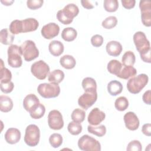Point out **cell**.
<instances>
[{
  "label": "cell",
  "mask_w": 151,
  "mask_h": 151,
  "mask_svg": "<svg viewBox=\"0 0 151 151\" xmlns=\"http://www.w3.org/2000/svg\"><path fill=\"white\" fill-rule=\"evenodd\" d=\"M81 4L82 6L86 9H90L94 8V5L89 1H81Z\"/></svg>",
  "instance_id": "cell-47"
},
{
  "label": "cell",
  "mask_w": 151,
  "mask_h": 151,
  "mask_svg": "<svg viewBox=\"0 0 151 151\" xmlns=\"http://www.w3.org/2000/svg\"><path fill=\"white\" fill-rule=\"evenodd\" d=\"M40 139V130L39 127L35 124H29L25 129L24 136L25 143L30 147L36 146Z\"/></svg>",
  "instance_id": "cell-7"
},
{
  "label": "cell",
  "mask_w": 151,
  "mask_h": 151,
  "mask_svg": "<svg viewBox=\"0 0 151 151\" xmlns=\"http://www.w3.org/2000/svg\"><path fill=\"white\" fill-rule=\"evenodd\" d=\"M129 106V101L126 97L120 96L116 99L114 103L115 108L120 111H123L126 110Z\"/></svg>",
  "instance_id": "cell-33"
},
{
  "label": "cell",
  "mask_w": 151,
  "mask_h": 151,
  "mask_svg": "<svg viewBox=\"0 0 151 151\" xmlns=\"http://www.w3.org/2000/svg\"><path fill=\"white\" fill-rule=\"evenodd\" d=\"M48 124L50 129L55 130L61 129L64 126V120L61 113L57 110L50 111L48 115Z\"/></svg>",
  "instance_id": "cell-11"
},
{
  "label": "cell",
  "mask_w": 151,
  "mask_h": 151,
  "mask_svg": "<svg viewBox=\"0 0 151 151\" xmlns=\"http://www.w3.org/2000/svg\"><path fill=\"white\" fill-rule=\"evenodd\" d=\"M0 86H1V90L2 92L6 93V94L11 93L14 88V84L13 82H12L11 81L7 83H1Z\"/></svg>",
  "instance_id": "cell-43"
},
{
  "label": "cell",
  "mask_w": 151,
  "mask_h": 151,
  "mask_svg": "<svg viewBox=\"0 0 151 151\" xmlns=\"http://www.w3.org/2000/svg\"><path fill=\"white\" fill-rule=\"evenodd\" d=\"M45 112V106L40 103V104L31 111L29 112L30 116L34 119H39L44 116Z\"/></svg>",
  "instance_id": "cell-34"
},
{
  "label": "cell",
  "mask_w": 151,
  "mask_h": 151,
  "mask_svg": "<svg viewBox=\"0 0 151 151\" xmlns=\"http://www.w3.org/2000/svg\"><path fill=\"white\" fill-rule=\"evenodd\" d=\"M149 77L146 74H140L131 77L127 83V88L132 94H137L146 86Z\"/></svg>",
  "instance_id": "cell-3"
},
{
  "label": "cell",
  "mask_w": 151,
  "mask_h": 151,
  "mask_svg": "<svg viewBox=\"0 0 151 151\" xmlns=\"http://www.w3.org/2000/svg\"><path fill=\"white\" fill-rule=\"evenodd\" d=\"M106 50L109 55L117 57L121 54L123 47L119 42L116 41H111L106 44Z\"/></svg>",
  "instance_id": "cell-19"
},
{
  "label": "cell",
  "mask_w": 151,
  "mask_h": 151,
  "mask_svg": "<svg viewBox=\"0 0 151 151\" xmlns=\"http://www.w3.org/2000/svg\"><path fill=\"white\" fill-rule=\"evenodd\" d=\"M63 137L59 133H53L49 137V142L54 148H58L63 143Z\"/></svg>",
  "instance_id": "cell-36"
},
{
  "label": "cell",
  "mask_w": 151,
  "mask_h": 151,
  "mask_svg": "<svg viewBox=\"0 0 151 151\" xmlns=\"http://www.w3.org/2000/svg\"><path fill=\"white\" fill-rule=\"evenodd\" d=\"M126 150L127 151H141L142 146L139 140H134L128 143Z\"/></svg>",
  "instance_id": "cell-40"
},
{
  "label": "cell",
  "mask_w": 151,
  "mask_h": 151,
  "mask_svg": "<svg viewBox=\"0 0 151 151\" xmlns=\"http://www.w3.org/2000/svg\"><path fill=\"white\" fill-rule=\"evenodd\" d=\"M103 37L99 34L94 35L91 38V43L95 47H99L103 43Z\"/></svg>",
  "instance_id": "cell-42"
},
{
  "label": "cell",
  "mask_w": 151,
  "mask_h": 151,
  "mask_svg": "<svg viewBox=\"0 0 151 151\" xmlns=\"http://www.w3.org/2000/svg\"><path fill=\"white\" fill-rule=\"evenodd\" d=\"M60 65L65 69H72L76 64V59L71 55H64L60 59Z\"/></svg>",
  "instance_id": "cell-25"
},
{
  "label": "cell",
  "mask_w": 151,
  "mask_h": 151,
  "mask_svg": "<svg viewBox=\"0 0 151 151\" xmlns=\"http://www.w3.org/2000/svg\"><path fill=\"white\" fill-rule=\"evenodd\" d=\"M82 126L81 123L75 122L74 121L68 123L67 129L68 132L72 135H78L82 131Z\"/></svg>",
  "instance_id": "cell-37"
},
{
  "label": "cell",
  "mask_w": 151,
  "mask_h": 151,
  "mask_svg": "<svg viewBox=\"0 0 151 151\" xmlns=\"http://www.w3.org/2000/svg\"><path fill=\"white\" fill-rule=\"evenodd\" d=\"M97 99V93L96 91L84 92L78 99V104L83 109L87 110L92 106Z\"/></svg>",
  "instance_id": "cell-13"
},
{
  "label": "cell",
  "mask_w": 151,
  "mask_h": 151,
  "mask_svg": "<svg viewBox=\"0 0 151 151\" xmlns=\"http://www.w3.org/2000/svg\"><path fill=\"white\" fill-rule=\"evenodd\" d=\"M133 41L136 50L140 54L150 51V44L145 34L142 31H137L133 35Z\"/></svg>",
  "instance_id": "cell-9"
},
{
  "label": "cell",
  "mask_w": 151,
  "mask_h": 151,
  "mask_svg": "<svg viewBox=\"0 0 151 151\" xmlns=\"http://www.w3.org/2000/svg\"><path fill=\"white\" fill-rule=\"evenodd\" d=\"M64 47L63 44L57 40H53L50 42L48 50L51 55L55 57H58L64 52Z\"/></svg>",
  "instance_id": "cell-20"
},
{
  "label": "cell",
  "mask_w": 151,
  "mask_h": 151,
  "mask_svg": "<svg viewBox=\"0 0 151 151\" xmlns=\"http://www.w3.org/2000/svg\"><path fill=\"white\" fill-rule=\"evenodd\" d=\"M122 66V64L119 61L117 60H111L108 63L107 69L110 73L116 76L120 71Z\"/></svg>",
  "instance_id": "cell-30"
},
{
  "label": "cell",
  "mask_w": 151,
  "mask_h": 151,
  "mask_svg": "<svg viewBox=\"0 0 151 151\" xmlns=\"http://www.w3.org/2000/svg\"><path fill=\"white\" fill-rule=\"evenodd\" d=\"M13 108V101L12 99L5 95L0 96V110L4 113L10 111Z\"/></svg>",
  "instance_id": "cell-23"
},
{
  "label": "cell",
  "mask_w": 151,
  "mask_h": 151,
  "mask_svg": "<svg viewBox=\"0 0 151 151\" xmlns=\"http://www.w3.org/2000/svg\"><path fill=\"white\" fill-rule=\"evenodd\" d=\"M21 132L17 128H9L8 129L4 135L5 141L11 145L17 143L21 139Z\"/></svg>",
  "instance_id": "cell-17"
},
{
  "label": "cell",
  "mask_w": 151,
  "mask_h": 151,
  "mask_svg": "<svg viewBox=\"0 0 151 151\" xmlns=\"http://www.w3.org/2000/svg\"><path fill=\"white\" fill-rule=\"evenodd\" d=\"M19 47L22 55L26 61L34 60L39 55V50L37 48L35 42L32 40L25 41Z\"/></svg>",
  "instance_id": "cell-5"
},
{
  "label": "cell",
  "mask_w": 151,
  "mask_h": 151,
  "mask_svg": "<svg viewBox=\"0 0 151 151\" xmlns=\"http://www.w3.org/2000/svg\"><path fill=\"white\" fill-rule=\"evenodd\" d=\"M142 99L145 104L148 105L151 104V91L150 90L145 92L142 96Z\"/></svg>",
  "instance_id": "cell-45"
},
{
  "label": "cell",
  "mask_w": 151,
  "mask_h": 151,
  "mask_svg": "<svg viewBox=\"0 0 151 151\" xmlns=\"http://www.w3.org/2000/svg\"><path fill=\"white\" fill-rule=\"evenodd\" d=\"M15 36L11 31L7 29L4 28L0 31V41L4 45H12Z\"/></svg>",
  "instance_id": "cell-24"
},
{
  "label": "cell",
  "mask_w": 151,
  "mask_h": 151,
  "mask_svg": "<svg viewBox=\"0 0 151 151\" xmlns=\"http://www.w3.org/2000/svg\"><path fill=\"white\" fill-rule=\"evenodd\" d=\"M81 85L84 91L86 92L97 91V83L93 78H84L82 81Z\"/></svg>",
  "instance_id": "cell-27"
},
{
  "label": "cell",
  "mask_w": 151,
  "mask_h": 151,
  "mask_svg": "<svg viewBox=\"0 0 151 151\" xmlns=\"http://www.w3.org/2000/svg\"><path fill=\"white\" fill-rule=\"evenodd\" d=\"M14 1H5V2H4L3 1H1V2L2 4H4V5H6V6H9V5H11Z\"/></svg>",
  "instance_id": "cell-48"
},
{
  "label": "cell",
  "mask_w": 151,
  "mask_h": 151,
  "mask_svg": "<svg viewBox=\"0 0 151 151\" xmlns=\"http://www.w3.org/2000/svg\"><path fill=\"white\" fill-rule=\"evenodd\" d=\"M105 117L106 114L104 112L96 107L92 109L88 114L87 121L90 125L97 126L105 119Z\"/></svg>",
  "instance_id": "cell-15"
},
{
  "label": "cell",
  "mask_w": 151,
  "mask_h": 151,
  "mask_svg": "<svg viewBox=\"0 0 151 151\" xmlns=\"http://www.w3.org/2000/svg\"><path fill=\"white\" fill-rule=\"evenodd\" d=\"M37 91L43 98H54L60 94V87L57 83H41L37 87Z\"/></svg>",
  "instance_id": "cell-4"
},
{
  "label": "cell",
  "mask_w": 151,
  "mask_h": 151,
  "mask_svg": "<svg viewBox=\"0 0 151 151\" xmlns=\"http://www.w3.org/2000/svg\"><path fill=\"white\" fill-rule=\"evenodd\" d=\"M78 146L80 150L83 151L101 150L100 142L88 134H84L80 137L78 140Z\"/></svg>",
  "instance_id": "cell-6"
},
{
  "label": "cell",
  "mask_w": 151,
  "mask_h": 151,
  "mask_svg": "<svg viewBox=\"0 0 151 151\" xmlns=\"http://www.w3.org/2000/svg\"><path fill=\"white\" fill-rule=\"evenodd\" d=\"M44 1L42 0H28L27 1V7L32 10H35L42 6Z\"/></svg>",
  "instance_id": "cell-41"
},
{
  "label": "cell",
  "mask_w": 151,
  "mask_h": 151,
  "mask_svg": "<svg viewBox=\"0 0 151 151\" xmlns=\"http://www.w3.org/2000/svg\"><path fill=\"white\" fill-rule=\"evenodd\" d=\"M139 8L141 12V19L146 27L151 26V2L147 0L140 1Z\"/></svg>",
  "instance_id": "cell-12"
},
{
  "label": "cell",
  "mask_w": 151,
  "mask_h": 151,
  "mask_svg": "<svg viewBox=\"0 0 151 151\" xmlns=\"http://www.w3.org/2000/svg\"><path fill=\"white\" fill-rule=\"evenodd\" d=\"M87 130L89 133L98 137H102L106 133V127L103 124L99 126L88 125L87 126Z\"/></svg>",
  "instance_id": "cell-31"
},
{
  "label": "cell",
  "mask_w": 151,
  "mask_h": 151,
  "mask_svg": "<svg viewBox=\"0 0 151 151\" xmlns=\"http://www.w3.org/2000/svg\"><path fill=\"white\" fill-rule=\"evenodd\" d=\"M137 74L136 69L133 66L123 65L120 71L116 75L117 77L127 80L129 78L134 77Z\"/></svg>",
  "instance_id": "cell-21"
},
{
  "label": "cell",
  "mask_w": 151,
  "mask_h": 151,
  "mask_svg": "<svg viewBox=\"0 0 151 151\" xmlns=\"http://www.w3.org/2000/svg\"><path fill=\"white\" fill-rule=\"evenodd\" d=\"M8 63L12 68H19L22 64L21 51L19 46L12 44L9 45L7 51Z\"/></svg>",
  "instance_id": "cell-8"
},
{
  "label": "cell",
  "mask_w": 151,
  "mask_h": 151,
  "mask_svg": "<svg viewBox=\"0 0 151 151\" xmlns=\"http://www.w3.org/2000/svg\"><path fill=\"white\" fill-rule=\"evenodd\" d=\"M107 91L111 96H117L120 94L123 90V85L117 80H112L107 84Z\"/></svg>",
  "instance_id": "cell-22"
},
{
  "label": "cell",
  "mask_w": 151,
  "mask_h": 151,
  "mask_svg": "<svg viewBox=\"0 0 151 151\" xmlns=\"http://www.w3.org/2000/svg\"><path fill=\"white\" fill-rule=\"evenodd\" d=\"M126 127L130 130H136L139 128L140 122L136 114L132 111L126 113L123 117Z\"/></svg>",
  "instance_id": "cell-16"
},
{
  "label": "cell",
  "mask_w": 151,
  "mask_h": 151,
  "mask_svg": "<svg viewBox=\"0 0 151 151\" xmlns=\"http://www.w3.org/2000/svg\"><path fill=\"white\" fill-rule=\"evenodd\" d=\"M79 13L78 7L74 4H68L66 5L61 10H59L57 13V18L61 24L68 25L71 24L74 17Z\"/></svg>",
  "instance_id": "cell-2"
},
{
  "label": "cell",
  "mask_w": 151,
  "mask_h": 151,
  "mask_svg": "<svg viewBox=\"0 0 151 151\" xmlns=\"http://www.w3.org/2000/svg\"><path fill=\"white\" fill-rule=\"evenodd\" d=\"M31 72L38 80H44L50 73V67L43 60H39L31 65Z\"/></svg>",
  "instance_id": "cell-10"
},
{
  "label": "cell",
  "mask_w": 151,
  "mask_h": 151,
  "mask_svg": "<svg viewBox=\"0 0 151 151\" xmlns=\"http://www.w3.org/2000/svg\"><path fill=\"white\" fill-rule=\"evenodd\" d=\"M39 104L40 100L34 94H28L23 100L24 108L29 113L34 110Z\"/></svg>",
  "instance_id": "cell-18"
},
{
  "label": "cell",
  "mask_w": 151,
  "mask_h": 151,
  "mask_svg": "<svg viewBox=\"0 0 151 151\" xmlns=\"http://www.w3.org/2000/svg\"><path fill=\"white\" fill-rule=\"evenodd\" d=\"M60 32V27L54 22H50L42 27L41 30L42 36L47 40L52 39L57 36Z\"/></svg>",
  "instance_id": "cell-14"
},
{
  "label": "cell",
  "mask_w": 151,
  "mask_h": 151,
  "mask_svg": "<svg viewBox=\"0 0 151 151\" xmlns=\"http://www.w3.org/2000/svg\"><path fill=\"white\" fill-rule=\"evenodd\" d=\"M39 26L38 21L33 18L22 20L15 19L12 21L9 27L11 32L15 35L19 33H25L35 31Z\"/></svg>",
  "instance_id": "cell-1"
},
{
  "label": "cell",
  "mask_w": 151,
  "mask_h": 151,
  "mask_svg": "<svg viewBox=\"0 0 151 151\" xmlns=\"http://www.w3.org/2000/svg\"><path fill=\"white\" fill-rule=\"evenodd\" d=\"M117 24V18L114 16H109L103 21L101 25L105 29H111L115 27Z\"/></svg>",
  "instance_id": "cell-39"
},
{
  "label": "cell",
  "mask_w": 151,
  "mask_h": 151,
  "mask_svg": "<svg viewBox=\"0 0 151 151\" xmlns=\"http://www.w3.org/2000/svg\"><path fill=\"white\" fill-rule=\"evenodd\" d=\"M142 132L145 135H146L147 136H150V135H151V124H150V123L144 124L142 128Z\"/></svg>",
  "instance_id": "cell-46"
},
{
  "label": "cell",
  "mask_w": 151,
  "mask_h": 151,
  "mask_svg": "<svg viewBox=\"0 0 151 151\" xmlns=\"http://www.w3.org/2000/svg\"><path fill=\"white\" fill-rule=\"evenodd\" d=\"M77 36V31L72 27L65 28L61 32V38L65 41L71 42L74 41Z\"/></svg>",
  "instance_id": "cell-26"
},
{
  "label": "cell",
  "mask_w": 151,
  "mask_h": 151,
  "mask_svg": "<svg viewBox=\"0 0 151 151\" xmlns=\"http://www.w3.org/2000/svg\"><path fill=\"white\" fill-rule=\"evenodd\" d=\"M103 6L104 9L109 12H113L117 10L119 2L117 0H105L104 1Z\"/></svg>",
  "instance_id": "cell-38"
},
{
  "label": "cell",
  "mask_w": 151,
  "mask_h": 151,
  "mask_svg": "<svg viewBox=\"0 0 151 151\" xmlns=\"http://www.w3.org/2000/svg\"><path fill=\"white\" fill-rule=\"evenodd\" d=\"M64 73L61 70H54L51 71L48 77V80L50 83L59 84L64 78Z\"/></svg>",
  "instance_id": "cell-28"
},
{
  "label": "cell",
  "mask_w": 151,
  "mask_h": 151,
  "mask_svg": "<svg viewBox=\"0 0 151 151\" xmlns=\"http://www.w3.org/2000/svg\"><path fill=\"white\" fill-rule=\"evenodd\" d=\"M136 61L134 54L131 51H127L122 58V65L124 66H133Z\"/></svg>",
  "instance_id": "cell-32"
},
{
  "label": "cell",
  "mask_w": 151,
  "mask_h": 151,
  "mask_svg": "<svg viewBox=\"0 0 151 151\" xmlns=\"http://www.w3.org/2000/svg\"><path fill=\"white\" fill-rule=\"evenodd\" d=\"M71 117L73 121L81 123L85 119L86 113L83 110L77 108L73 111L71 115Z\"/></svg>",
  "instance_id": "cell-35"
},
{
  "label": "cell",
  "mask_w": 151,
  "mask_h": 151,
  "mask_svg": "<svg viewBox=\"0 0 151 151\" xmlns=\"http://www.w3.org/2000/svg\"><path fill=\"white\" fill-rule=\"evenodd\" d=\"M0 75H1V83H7L11 81L12 78V73L9 70L4 67V61L1 59L0 65Z\"/></svg>",
  "instance_id": "cell-29"
},
{
  "label": "cell",
  "mask_w": 151,
  "mask_h": 151,
  "mask_svg": "<svg viewBox=\"0 0 151 151\" xmlns=\"http://www.w3.org/2000/svg\"><path fill=\"white\" fill-rule=\"evenodd\" d=\"M121 2L124 8L130 9L134 7L136 1L135 0H122Z\"/></svg>",
  "instance_id": "cell-44"
}]
</instances>
